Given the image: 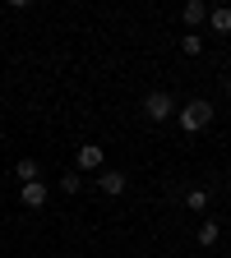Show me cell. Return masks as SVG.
Instances as JSON below:
<instances>
[{
  "mask_svg": "<svg viewBox=\"0 0 231 258\" xmlns=\"http://www.w3.org/2000/svg\"><path fill=\"white\" fill-rule=\"evenodd\" d=\"M176 124L185 129V134H199V129L213 124V102H204V97H194V102H185L176 111Z\"/></svg>",
  "mask_w": 231,
  "mask_h": 258,
  "instance_id": "6da1fadb",
  "label": "cell"
},
{
  "mask_svg": "<svg viewBox=\"0 0 231 258\" xmlns=\"http://www.w3.org/2000/svg\"><path fill=\"white\" fill-rule=\"evenodd\" d=\"M144 115H148L153 124L171 120V115H176V102H171V92H148V97H144Z\"/></svg>",
  "mask_w": 231,
  "mask_h": 258,
  "instance_id": "7a4b0ae2",
  "label": "cell"
},
{
  "mask_svg": "<svg viewBox=\"0 0 231 258\" xmlns=\"http://www.w3.org/2000/svg\"><path fill=\"white\" fill-rule=\"evenodd\" d=\"M74 166H79L83 175H93V171H97V175H102V171H107V152H102V148H97V143H83V148L74 152Z\"/></svg>",
  "mask_w": 231,
  "mask_h": 258,
  "instance_id": "3957f363",
  "label": "cell"
},
{
  "mask_svg": "<svg viewBox=\"0 0 231 258\" xmlns=\"http://www.w3.org/2000/svg\"><path fill=\"white\" fill-rule=\"evenodd\" d=\"M125 171H102V175H97V189H102L107 194V199H120V194H125Z\"/></svg>",
  "mask_w": 231,
  "mask_h": 258,
  "instance_id": "277c9868",
  "label": "cell"
},
{
  "mask_svg": "<svg viewBox=\"0 0 231 258\" xmlns=\"http://www.w3.org/2000/svg\"><path fill=\"white\" fill-rule=\"evenodd\" d=\"M47 194H51V189H47L42 180H32V184L19 189V199H23V208H47Z\"/></svg>",
  "mask_w": 231,
  "mask_h": 258,
  "instance_id": "5b68a950",
  "label": "cell"
},
{
  "mask_svg": "<svg viewBox=\"0 0 231 258\" xmlns=\"http://www.w3.org/2000/svg\"><path fill=\"white\" fill-rule=\"evenodd\" d=\"M180 19L190 23V32H199V23L208 19V5H204V0H190V5L180 10Z\"/></svg>",
  "mask_w": 231,
  "mask_h": 258,
  "instance_id": "8992f818",
  "label": "cell"
},
{
  "mask_svg": "<svg viewBox=\"0 0 231 258\" xmlns=\"http://www.w3.org/2000/svg\"><path fill=\"white\" fill-rule=\"evenodd\" d=\"M194 240H199L204 249H213V244L222 240V226H217V221H199V235H194Z\"/></svg>",
  "mask_w": 231,
  "mask_h": 258,
  "instance_id": "52a82bcc",
  "label": "cell"
},
{
  "mask_svg": "<svg viewBox=\"0 0 231 258\" xmlns=\"http://www.w3.org/2000/svg\"><path fill=\"white\" fill-rule=\"evenodd\" d=\"M185 208L190 212H208V189H199V184L185 189Z\"/></svg>",
  "mask_w": 231,
  "mask_h": 258,
  "instance_id": "ba28073f",
  "label": "cell"
},
{
  "mask_svg": "<svg viewBox=\"0 0 231 258\" xmlns=\"http://www.w3.org/2000/svg\"><path fill=\"white\" fill-rule=\"evenodd\" d=\"M208 23H213V32H231V5L208 10Z\"/></svg>",
  "mask_w": 231,
  "mask_h": 258,
  "instance_id": "9c48e42d",
  "label": "cell"
},
{
  "mask_svg": "<svg viewBox=\"0 0 231 258\" xmlns=\"http://www.w3.org/2000/svg\"><path fill=\"white\" fill-rule=\"evenodd\" d=\"M14 175H19L23 184H32V180H42V171H37V161H32V157H23V161H19V166H14Z\"/></svg>",
  "mask_w": 231,
  "mask_h": 258,
  "instance_id": "30bf717a",
  "label": "cell"
},
{
  "mask_svg": "<svg viewBox=\"0 0 231 258\" xmlns=\"http://www.w3.org/2000/svg\"><path fill=\"white\" fill-rule=\"evenodd\" d=\"M79 189H83V175L79 171H65L60 175V194H79Z\"/></svg>",
  "mask_w": 231,
  "mask_h": 258,
  "instance_id": "8fae6325",
  "label": "cell"
},
{
  "mask_svg": "<svg viewBox=\"0 0 231 258\" xmlns=\"http://www.w3.org/2000/svg\"><path fill=\"white\" fill-rule=\"evenodd\" d=\"M180 51L185 55H199L204 51V37H199V32H185V37H180Z\"/></svg>",
  "mask_w": 231,
  "mask_h": 258,
  "instance_id": "7c38bea8",
  "label": "cell"
},
{
  "mask_svg": "<svg viewBox=\"0 0 231 258\" xmlns=\"http://www.w3.org/2000/svg\"><path fill=\"white\" fill-rule=\"evenodd\" d=\"M226 97H231V79H226Z\"/></svg>",
  "mask_w": 231,
  "mask_h": 258,
  "instance_id": "4fadbf2b",
  "label": "cell"
},
{
  "mask_svg": "<svg viewBox=\"0 0 231 258\" xmlns=\"http://www.w3.org/2000/svg\"><path fill=\"white\" fill-rule=\"evenodd\" d=\"M162 258H171V253H162Z\"/></svg>",
  "mask_w": 231,
  "mask_h": 258,
  "instance_id": "5bb4252c",
  "label": "cell"
},
{
  "mask_svg": "<svg viewBox=\"0 0 231 258\" xmlns=\"http://www.w3.org/2000/svg\"><path fill=\"white\" fill-rule=\"evenodd\" d=\"M226 194H231V184H226Z\"/></svg>",
  "mask_w": 231,
  "mask_h": 258,
  "instance_id": "9a60e30c",
  "label": "cell"
}]
</instances>
